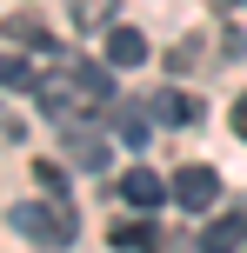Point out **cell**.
<instances>
[{
  "mask_svg": "<svg viewBox=\"0 0 247 253\" xmlns=\"http://www.w3.org/2000/svg\"><path fill=\"white\" fill-rule=\"evenodd\" d=\"M100 100H114V87H107V74H94V67H80V60H67L60 74L40 80V107H47L60 126L80 120V107H100Z\"/></svg>",
  "mask_w": 247,
  "mask_h": 253,
  "instance_id": "6da1fadb",
  "label": "cell"
},
{
  "mask_svg": "<svg viewBox=\"0 0 247 253\" xmlns=\"http://www.w3.org/2000/svg\"><path fill=\"white\" fill-rule=\"evenodd\" d=\"M13 227L27 233L34 247H47V253H60V247H74V207L67 200H47V207H13Z\"/></svg>",
  "mask_w": 247,
  "mask_h": 253,
  "instance_id": "7a4b0ae2",
  "label": "cell"
},
{
  "mask_svg": "<svg viewBox=\"0 0 247 253\" xmlns=\"http://www.w3.org/2000/svg\"><path fill=\"white\" fill-rule=\"evenodd\" d=\"M174 200H181L187 213L214 207L221 200V173H214V167H181V173H174Z\"/></svg>",
  "mask_w": 247,
  "mask_h": 253,
  "instance_id": "3957f363",
  "label": "cell"
},
{
  "mask_svg": "<svg viewBox=\"0 0 247 253\" xmlns=\"http://www.w3.org/2000/svg\"><path fill=\"white\" fill-rule=\"evenodd\" d=\"M247 247V207H227L221 220L200 227V253H241Z\"/></svg>",
  "mask_w": 247,
  "mask_h": 253,
  "instance_id": "277c9868",
  "label": "cell"
},
{
  "mask_svg": "<svg viewBox=\"0 0 247 253\" xmlns=\"http://www.w3.org/2000/svg\"><path fill=\"white\" fill-rule=\"evenodd\" d=\"M60 140H67V153H74L80 167H94V173H100V167L114 160V147H107L100 133H87V126H80V120H67V126H60Z\"/></svg>",
  "mask_w": 247,
  "mask_h": 253,
  "instance_id": "5b68a950",
  "label": "cell"
},
{
  "mask_svg": "<svg viewBox=\"0 0 247 253\" xmlns=\"http://www.w3.org/2000/svg\"><path fill=\"white\" fill-rule=\"evenodd\" d=\"M120 193H127V207H160L174 193V180H160V173H147V167H134V173H120Z\"/></svg>",
  "mask_w": 247,
  "mask_h": 253,
  "instance_id": "8992f818",
  "label": "cell"
},
{
  "mask_svg": "<svg viewBox=\"0 0 247 253\" xmlns=\"http://www.w3.org/2000/svg\"><path fill=\"white\" fill-rule=\"evenodd\" d=\"M200 114H207V107H200V93H154V120H167V126H194Z\"/></svg>",
  "mask_w": 247,
  "mask_h": 253,
  "instance_id": "52a82bcc",
  "label": "cell"
},
{
  "mask_svg": "<svg viewBox=\"0 0 247 253\" xmlns=\"http://www.w3.org/2000/svg\"><path fill=\"white\" fill-rule=\"evenodd\" d=\"M107 60L114 67H141L147 60V34L141 27H114V34H107Z\"/></svg>",
  "mask_w": 247,
  "mask_h": 253,
  "instance_id": "ba28073f",
  "label": "cell"
},
{
  "mask_svg": "<svg viewBox=\"0 0 247 253\" xmlns=\"http://www.w3.org/2000/svg\"><path fill=\"white\" fill-rule=\"evenodd\" d=\"M114 247L120 253H160V227H154V220H120V227H114Z\"/></svg>",
  "mask_w": 247,
  "mask_h": 253,
  "instance_id": "9c48e42d",
  "label": "cell"
},
{
  "mask_svg": "<svg viewBox=\"0 0 247 253\" xmlns=\"http://www.w3.org/2000/svg\"><path fill=\"white\" fill-rule=\"evenodd\" d=\"M40 80H47V74H34L20 53H0V87H7V93H40Z\"/></svg>",
  "mask_w": 247,
  "mask_h": 253,
  "instance_id": "30bf717a",
  "label": "cell"
},
{
  "mask_svg": "<svg viewBox=\"0 0 247 253\" xmlns=\"http://www.w3.org/2000/svg\"><path fill=\"white\" fill-rule=\"evenodd\" d=\"M7 40H13V47H40V53L53 47V40H47V27H40L34 13H13V20H7Z\"/></svg>",
  "mask_w": 247,
  "mask_h": 253,
  "instance_id": "8fae6325",
  "label": "cell"
},
{
  "mask_svg": "<svg viewBox=\"0 0 247 253\" xmlns=\"http://www.w3.org/2000/svg\"><path fill=\"white\" fill-rule=\"evenodd\" d=\"M147 120H154V107L127 100V107H120V140H127V147H147Z\"/></svg>",
  "mask_w": 247,
  "mask_h": 253,
  "instance_id": "7c38bea8",
  "label": "cell"
},
{
  "mask_svg": "<svg viewBox=\"0 0 247 253\" xmlns=\"http://www.w3.org/2000/svg\"><path fill=\"white\" fill-rule=\"evenodd\" d=\"M34 180H40V193H47V200H67V173H60L53 160H40V167H34Z\"/></svg>",
  "mask_w": 247,
  "mask_h": 253,
  "instance_id": "4fadbf2b",
  "label": "cell"
},
{
  "mask_svg": "<svg viewBox=\"0 0 247 253\" xmlns=\"http://www.w3.org/2000/svg\"><path fill=\"white\" fill-rule=\"evenodd\" d=\"M167 67H174V74H187V67H194V40H181V47L167 53Z\"/></svg>",
  "mask_w": 247,
  "mask_h": 253,
  "instance_id": "5bb4252c",
  "label": "cell"
},
{
  "mask_svg": "<svg viewBox=\"0 0 247 253\" xmlns=\"http://www.w3.org/2000/svg\"><path fill=\"white\" fill-rule=\"evenodd\" d=\"M234 133L247 140V93H241V100H234Z\"/></svg>",
  "mask_w": 247,
  "mask_h": 253,
  "instance_id": "9a60e30c",
  "label": "cell"
}]
</instances>
